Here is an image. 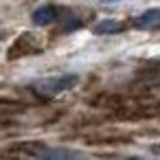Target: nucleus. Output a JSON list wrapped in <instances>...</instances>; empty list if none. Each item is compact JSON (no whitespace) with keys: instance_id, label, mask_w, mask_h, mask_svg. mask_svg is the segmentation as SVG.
Instances as JSON below:
<instances>
[{"instance_id":"obj_5","label":"nucleus","mask_w":160,"mask_h":160,"mask_svg":"<svg viewBox=\"0 0 160 160\" xmlns=\"http://www.w3.org/2000/svg\"><path fill=\"white\" fill-rule=\"evenodd\" d=\"M121 29H123V24H121L118 20H112V18H110V20H101V22L94 27V33H99V35H105V33H108V35H110V33H118Z\"/></svg>"},{"instance_id":"obj_1","label":"nucleus","mask_w":160,"mask_h":160,"mask_svg":"<svg viewBox=\"0 0 160 160\" xmlns=\"http://www.w3.org/2000/svg\"><path fill=\"white\" fill-rule=\"evenodd\" d=\"M77 83V77L66 72V75H55V77H44V79H38L31 88L42 94V97H57L66 90H70L72 86Z\"/></svg>"},{"instance_id":"obj_6","label":"nucleus","mask_w":160,"mask_h":160,"mask_svg":"<svg viewBox=\"0 0 160 160\" xmlns=\"http://www.w3.org/2000/svg\"><path fill=\"white\" fill-rule=\"evenodd\" d=\"M66 20H68V22H66L64 31H72V29H79V27H81V22H79L75 16H66Z\"/></svg>"},{"instance_id":"obj_2","label":"nucleus","mask_w":160,"mask_h":160,"mask_svg":"<svg viewBox=\"0 0 160 160\" xmlns=\"http://www.w3.org/2000/svg\"><path fill=\"white\" fill-rule=\"evenodd\" d=\"M134 27L136 29H142V31H153L160 27V9H149L145 13H140L136 20H134Z\"/></svg>"},{"instance_id":"obj_3","label":"nucleus","mask_w":160,"mask_h":160,"mask_svg":"<svg viewBox=\"0 0 160 160\" xmlns=\"http://www.w3.org/2000/svg\"><path fill=\"white\" fill-rule=\"evenodd\" d=\"M57 18V11L53 7H40L38 11H33V22L44 27V24H51L53 20Z\"/></svg>"},{"instance_id":"obj_4","label":"nucleus","mask_w":160,"mask_h":160,"mask_svg":"<svg viewBox=\"0 0 160 160\" xmlns=\"http://www.w3.org/2000/svg\"><path fill=\"white\" fill-rule=\"evenodd\" d=\"M31 153L44 156V158H72V156H77V151H70V149H42V147L33 149Z\"/></svg>"}]
</instances>
